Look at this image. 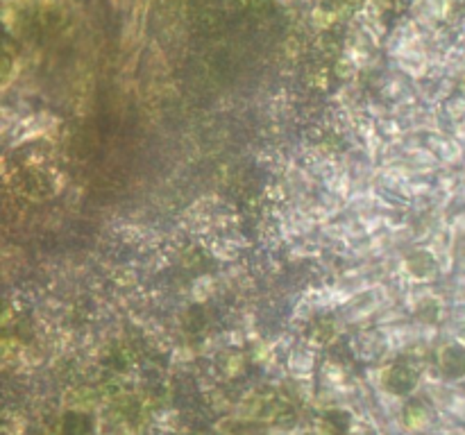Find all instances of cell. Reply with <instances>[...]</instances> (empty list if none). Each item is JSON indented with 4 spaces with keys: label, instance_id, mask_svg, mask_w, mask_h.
I'll return each mask as SVG.
<instances>
[{
    "label": "cell",
    "instance_id": "1",
    "mask_svg": "<svg viewBox=\"0 0 465 435\" xmlns=\"http://www.w3.org/2000/svg\"><path fill=\"white\" fill-rule=\"evenodd\" d=\"M91 431V421L87 415H78V413H70L64 421V433L66 435H89Z\"/></svg>",
    "mask_w": 465,
    "mask_h": 435
}]
</instances>
